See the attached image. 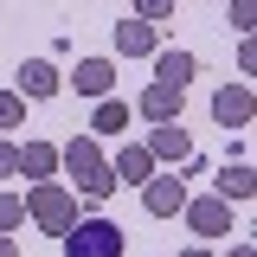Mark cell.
I'll list each match as a JSON object with an SVG mask.
<instances>
[{"label":"cell","instance_id":"cell-13","mask_svg":"<svg viewBox=\"0 0 257 257\" xmlns=\"http://www.w3.org/2000/svg\"><path fill=\"white\" fill-rule=\"evenodd\" d=\"M58 84H64V77H58L45 58H26V64H20V90H13V96H58Z\"/></svg>","mask_w":257,"mask_h":257},{"label":"cell","instance_id":"cell-24","mask_svg":"<svg viewBox=\"0 0 257 257\" xmlns=\"http://www.w3.org/2000/svg\"><path fill=\"white\" fill-rule=\"evenodd\" d=\"M174 257H206V251H174Z\"/></svg>","mask_w":257,"mask_h":257},{"label":"cell","instance_id":"cell-12","mask_svg":"<svg viewBox=\"0 0 257 257\" xmlns=\"http://www.w3.org/2000/svg\"><path fill=\"white\" fill-rule=\"evenodd\" d=\"M180 96L187 90H174V84H148L142 90V116L148 122H180Z\"/></svg>","mask_w":257,"mask_h":257},{"label":"cell","instance_id":"cell-4","mask_svg":"<svg viewBox=\"0 0 257 257\" xmlns=\"http://www.w3.org/2000/svg\"><path fill=\"white\" fill-rule=\"evenodd\" d=\"M142 206H148L155 219H174V212L187 206V180H180V174H161V180H148V187H142Z\"/></svg>","mask_w":257,"mask_h":257},{"label":"cell","instance_id":"cell-2","mask_svg":"<svg viewBox=\"0 0 257 257\" xmlns=\"http://www.w3.org/2000/svg\"><path fill=\"white\" fill-rule=\"evenodd\" d=\"M26 212L39 219V231L64 238V231L77 225V199H71V187H58V180H39V187L26 193Z\"/></svg>","mask_w":257,"mask_h":257},{"label":"cell","instance_id":"cell-20","mask_svg":"<svg viewBox=\"0 0 257 257\" xmlns=\"http://www.w3.org/2000/svg\"><path fill=\"white\" fill-rule=\"evenodd\" d=\"M231 26L251 39V26H257V0H231Z\"/></svg>","mask_w":257,"mask_h":257},{"label":"cell","instance_id":"cell-6","mask_svg":"<svg viewBox=\"0 0 257 257\" xmlns=\"http://www.w3.org/2000/svg\"><path fill=\"white\" fill-rule=\"evenodd\" d=\"M251 109H257V103H251V84H225V90L212 96L219 128H244V122H251Z\"/></svg>","mask_w":257,"mask_h":257},{"label":"cell","instance_id":"cell-17","mask_svg":"<svg viewBox=\"0 0 257 257\" xmlns=\"http://www.w3.org/2000/svg\"><path fill=\"white\" fill-rule=\"evenodd\" d=\"M20 116H26V96L0 90V128H20Z\"/></svg>","mask_w":257,"mask_h":257},{"label":"cell","instance_id":"cell-14","mask_svg":"<svg viewBox=\"0 0 257 257\" xmlns=\"http://www.w3.org/2000/svg\"><path fill=\"white\" fill-rule=\"evenodd\" d=\"M71 84H77V96H109L116 71H109V58H84L77 71H71Z\"/></svg>","mask_w":257,"mask_h":257},{"label":"cell","instance_id":"cell-23","mask_svg":"<svg viewBox=\"0 0 257 257\" xmlns=\"http://www.w3.org/2000/svg\"><path fill=\"white\" fill-rule=\"evenodd\" d=\"M231 257H257V251H251V244H238V251H231Z\"/></svg>","mask_w":257,"mask_h":257},{"label":"cell","instance_id":"cell-3","mask_svg":"<svg viewBox=\"0 0 257 257\" xmlns=\"http://www.w3.org/2000/svg\"><path fill=\"white\" fill-rule=\"evenodd\" d=\"M122 225H109V219H77L71 231H64V251L71 257H122Z\"/></svg>","mask_w":257,"mask_h":257},{"label":"cell","instance_id":"cell-5","mask_svg":"<svg viewBox=\"0 0 257 257\" xmlns=\"http://www.w3.org/2000/svg\"><path fill=\"white\" fill-rule=\"evenodd\" d=\"M52 167H58V148H52V142H20V148H13V174H26L32 187L52 180Z\"/></svg>","mask_w":257,"mask_h":257},{"label":"cell","instance_id":"cell-8","mask_svg":"<svg viewBox=\"0 0 257 257\" xmlns=\"http://www.w3.org/2000/svg\"><path fill=\"white\" fill-rule=\"evenodd\" d=\"M193 71H199V58L193 52H180V45H161L155 52V84H174V90H187Z\"/></svg>","mask_w":257,"mask_h":257},{"label":"cell","instance_id":"cell-18","mask_svg":"<svg viewBox=\"0 0 257 257\" xmlns=\"http://www.w3.org/2000/svg\"><path fill=\"white\" fill-rule=\"evenodd\" d=\"M20 219H26V199H13V193H0V231H13Z\"/></svg>","mask_w":257,"mask_h":257},{"label":"cell","instance_id":"cell-19","mask_svg":"<svg viewBox=\"0 0 257 257\" xmlns=\"http://www.w3.org/2000/svg\"><path fill=\"white\" fill-rule=\"evenodd\" d=\"M174 13V0H135V20H148V26H161Z\"/></svg>","mask_w":257,"mask_h":257},{"label":"cell","instance_id":"cell-7","mask_svg":"<svg viewBox=\"0 0 257 257\" xmlns=\"http://www.w3.org/2000/svg\"><path fill=\"white\" fill-rule=\"evenodd\" d=\"M180 212H187V225H193V231H206V238H219V231H231V206H225L219 193H212V199H187Z\"/></svg>","mask_w":257,"mask_h":257},{"label":"cell","instance_id":"cell-16","mask_svg":"<svg viewBox=\"0 0 257 257\" xmlns=\"http://www.w3.org/2000/svg\"><path fill=\"white\" fill-rule=\"evenodd\" d=\"M90 128H103V135H116V128H128V103H116V96H103V103H96V116H90Z\"/></svg>","mask_w":257,"mask_h":257},{"label":"cell","instance_id":"cell-22","mask_svg":"<svg viewBox=\"0 0 257 257\" xmlns=\"http://www.w3.org/2000/svg\"><path fill=\"white\" fill-rule=\"evenodd\" d=\"M0 257H13V238H0Z\"/></svg>","mask_w":257,"mask_h":257},{"label":"cell","instance_id":"cell-9","mask_svg":"<svg viewBox=\"0 0 257 257\" xmlns=\"http://www.w3.org/2000/svg\"><path fill=\"white\" fill-rule=\"evenodd\" d=\"M109 180H128V187H148V180H155V155H148L142 142H128L122 155L109 161Z\"/></svg>","mask_w":257,"mask_h":257},{"label":"cell","instance_id":"cell-11","mask_svg":"<svg viewBox=\"0 0 257 257\" xmlns=\"http://www.w3.org/2000/svg\"><path fill=\"white\" fill-rule=\"evenodd\" d=\"M155 161H193V142H187V128L180 122H155V135L142 142Z\"/></svg>","mask_w":257,"mask_h":257},{"label":"cell","instance_id":"cell-10","mask_svg":"<svg viewBox=\"0 0 257 257\" xmlns=\"http://www.w3.org/2000/svg\"><path fill=\"white\" fill-rule=\"evenodd\" d=\"M116 52H122V58H155L161 32L148 26V20H122V26H116Z\"/></svg>","mask_w":257,"mask_h":257},{"label":"cell","instance_id":"cell-15","mask_svg":"<svg viewBox=\"0 0 257 257\" xmlns=\"http://www.w3.org/2000/svg\"><path fill=\"white\" fill-rule=\"evenodd\" d=\"M251 193H257L251 167H244V161H225V174H219V199L231 206V199H251Z\"/></svg>","mask_w":257,"mask_h":257},{"label":"cell","instance_id":"cell-1","mask_svg":"<svg viewBox=\"0 0 257 257\" xmlns=\"http://www.w3.org/2000/svg\"><path fill=\"white\" fill-rule=\"evenodd\" d=\"M58 161H64V174L77 180V193H84V199H109V193H116V180H109V161H103V148H96L90 135H77V142H71Z\"/></svg>","mask_w":257,"mask_h":257},{"label":"cell","instance_id":"cell-21","mask_svg":"<svg viewBox=\"0 0 257 257\" xmlns=\"http://www.w3.org/2000/svg\"><path fill=\"white\" fill-rule=\"evenodd\" d=\"M13 174V142H0V180Z\"/></svg>","mask_w":257,"mask_h":257}]
</instances>
